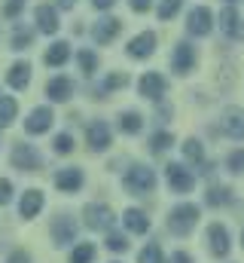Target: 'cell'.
<instances>
[{
  "mask_svg": "<svg viewBox=\"0 0 244 263\" xmlns=\"http://www.w3.org/2000/svg\"><path fill=\"white\" fill-rule=\"evenodd\" d=\"M122 187H125L128 193H134V196H147V193L156 190V175H153V168H147V165H131V168L125 172V178H122Z\"/></svg>",
  "mask_w": 244,
  "mask_h": 263,
  "instance_id": "cell-1",
  "label": "cell"
},
{
  "mask_svg": "<svg viewBox=\"0 0 244 263\" xmlns=\"http://www.w3.org/2000/svg\"><path fill=\"white\" fill-rule=\"evenodd\" d=\"M198 223V205L192 202H183L177 208H171V217H168V230L174 236H189Z\"/></svg>",
  "mask_w": 244,
  "mask_h": 263,
  "instance_id": "cell-2",
  "label": "cell"
},
{
  "mask_svg": "<svg viewBox=\"0 0 244 263\" xmlns=\"http://www.w3.org/2000/svg\"><path fill=\"white\" fill-rule=\"evenodd\" d=\"M83 220L89 230H110L113 227V211L110 205H101V202H92L83 208Z\"/></svg>",
  "mask_w": 244,
  "mask_h": 263,
  "instance_id": "cell-3",
  "label": "cell"
},
{
  "mask_svg": "<svg viewBox=\"0 0 244 263\" xmlns=\"http://www.w3.org/2000/svg\"><path fill=\"white\" fill-rule=\"evenodd\" d=\"M211 28H214V12H211L208 6H195V9L189 12V18H186V31H189L192 37H208Z\"/></svg>",
  "mask_w": 244,
  "mask_h": 263,
  "instance_id": "cell-4",
  "label": "cell"
},
{
  "mask_svg": "<svg viewBox=\"0 0 244 263\" xmlns=\"http://www.w3.org/2000/svg\"><path fill=\"white\" fill-rule=\"evenodd\" d=\"M12 165L18 172H37L40 168V153L31 144H15L12 147Z\"/></svg>",
  "mask_w": 244,
  "mask_h": 263,
  "instance_id": "cell-5",
  "label": "cell"
},
{
  "mask_svg": "<svg viewBox=\"0 0 244 263\" xmlns=\"http://www.w3.org/2000/svg\"><path fill=\"white\" fill-rule=\"evenodd\" d=\"M208 248H211L214 257H226V254H229L232 242H229V230H226L223 223H211V227H208Z\"/></svg>",
  "mask_w": 244,
  "mask_h": 263,
  "instance_id": "cell-6",
  "label": "cell"
},
{
  "mask_svg": "<svg viewBox=\"0 0 244 263\" xmlns=\"http://www.w3.org/2000/svg\"><path fill=\"white\" fill-rule=\"evenodd\" d=\"M137 89H140V95H144V98L159 101V98L168 92V80H165L162 73H144V77H140V83H137Z\"/></svg>",
  "mask_w": 244,
  "mask_h": 263,
  "instance_id": "cell-7",
  "label": "cell"
},
{
  "mask_svg": "<svg viewBox=\"0 0 244 263\" xmlns=\"http://www.w3.org/2000/svg\"><path fill=\"white\" fill-rule=\"evenodd\" d=\"M73 239H76V220L67 217V214L55 217V223H52V242H55L58 248H64V245H70Z\"/></svg>",
  "mask_w": 244,
  "mask_h": 263,
  "instance_id": "cell-8",
  "label": "cell"
},
{
  "mask_svg": "<svg viewBox=\"0 0 244 263\" xmlns=\"http://www.w3.org/2000/svg\"><path fill=\"white\" fill-rule=\"evenodd\" d=\"M156 34L153 31H144V34H137L134 40H128V55L131 59H150L153 52H156Z\"/></svg>",
  "mask_w": 244,
  "mask_h": 263,
  "instance_id": "cell-9",
  "label": "cell"
},
{
  "mask_svg": "<svg viewBox=\"0 0 244 263\" xmlns=\"http://www.w3.org/2000/svg\"><path fill=\"white\" fill-rule=\"evenodd\" d=\"M220 28H223L226 37H232V40H244V18L238 15V9L226 6V9L220 12Z\"/></svg>",
  "mask_w": 244,
  "mask_h": 263,
  "instance_id": "cell-10",
  "label": "cell"
},
{
  "mask_svg": "<svg viewBox=\"0 0 244 263\" xmlns=\"http://www.w3.org/2000/svg\"><path fill=\"white\" fill-rule=\"evenodd\" d=\"M165 175H168V184H171L174 193H189V190L195 187V178H192L183 165H177V162H171V165L165 168Z\"/></svg>",
  "mask_w": 244,
  "mask_h": 263,
  "instance_id": "cell-11",
  "label": "cell"
},
{
  "mask_svg": "<svg viewBox=\"0 0 244 263\" xmlns=\"http://www.w3.org/2000/svg\"><path fill=\"white\" fill-rule=\"evenodd\" d=\"M119 18H113V15H107V18H101L95 28H92V37H95V43L98 46H107V43H113L116 40V34H119Z\"/></svg>",
  "mask_w": 244,
  "mask_h": 263,
  "instance_id": "cell-12",
  "label": "cell"
},
{
  "mask_svg": "<svg viewBox=\"0 0 244 263\" xmlns=\"http://www.w3.org/2000/svg\"><path fill=\"white\" fill-rule=\"evenodd\" d=\"M52 110L49 107H37V110H31V117L25 120V132L28 135H43V132H49V126H52Z\"/></svg>",
  "mask_w": 244,
  "mask_h": 263,
  "instance_id": "cell-13",
  "label": "cell"
},
{
  "mask_svg": "<svg viewBox=\"0 0 244 263\" xmlns=\"http://www.w3.org/2000/svg\"><path fill=\"white\" fill-rule=\"evenodd\" d=\"M171 65H174L177 73H189L195 67V46L192 43H177L174 55H171Z\"/></svg>",
  "mask_w": 244,
  "mask_h": 263,
  "instance_id": "cell-14",
  "label": "cell"
},
{
  "mask_svg": "<svg viewBox=\"0 0 244 263\" xmlns=\"http://www.w3.org/2000/svg\"><path fill=\"white\" fill-rule=\"evenodd\" d=\"M34 18H37V28L43 31V34H55L58 31V12H55V6L52 3H40L37 6V12H34Z\"/></svg>",
  "mask_w": 244,
  "mask_h": 263,
  "instance_id": "cell-15",
  "label": "cell"
},
{
  "mask_svg": "<svg viewBox=\"0 0 244 263\" xmlns=\"http://www.w3.org/2000/svg\"><path fill=\"white\" fill-rule=\"evenodd\" d=\"M122 227H125L128 233H134V236H144V233L150 230V217H147L140 208H125V214H122Z\"/></svg>",
  "mask_w": 244,
  "mask_h": 263,
  "instance_id": "cell-16",
  "label": "cell"
},
{
  "mask_svg": "<svg viewBox=\"0 0 244 263\" xmlns=\"http://www.w3.org/2000/svg\"><path fill=\"white\" fill-rule=\"evenodd\" d=\"M223 129H226L229 138L241 141L244 138V110L241 107H226V114H223Z\"/></svg>",
  "mask_w": 244,
  "mask_h": 263,
  "instance_id": "cell-17",
  "label": "cell"
},
{
  "mask_svg": "<svg viewBox=\"0 0 244 263\" xmlns=\"http://www.w3.org/2000/svg\"><path fill=\"white\" fill-rule=\"evenodd\" d=\"M110 144H113V135H110V126L107 123L98 120V123L89 126V147L92 150H107Z\"/></svg>",
  "mask_w": 244,
  "mask_h": 263,
  "instance_id": "cell-18",
  "label": "cell"
},
{
  "mask_svg": "<svg viewBox=\"0 0 244 263\" xmlns=\"http://www.w3.org/2000/svg\"><path fill=\"white\" fill-rule=\"evenodd\" d=\"M55 187H58L61 193L79 190L83 187V172L79 168H61V172H55Z\"/></svg>",
  "mask_w": 244,
  "mask_h": 263,
  "instance_id": "cell-19",
  "label": "cell"
},
{
  "mask_svg": "<svg viewBox=\"0 0 244 263\" xmlns=\"http://www.w3.org/2000/svg\"><path fill=\"white\" fill-rule=\"evenodd\" d=\"M46 95H49L52 101H67V98L73 95V80H70V77H55V80H49Z\"/></svg>",
  "mask_w": 244,
  "mask_h": 263,
  "instance_id": "cell-20",
  "label": "cell"
},
{
  "mask_svg": "<svg viewBox=\"0 0 244 263\" xmlns=\"http://www.w3.org/2000/svg\"><path fill=\"white\" fill-rule=\"evenodd\" d=\"M6 83H9L12 89H25V86L31 83V65H28V62H15V65L6 70Z\"/></svg>",
  "mask_w": 244,
  "mask_h": 263,
  "instance_id": "cell-21",
  "label": "cell"
},
{
  "mask_svg": "<svg viewBox=\"0 0 244 263\" xmlns=\"http://www.w3.org/2000/svg\"><path fill=\"white\" fill-rule=\"evenodd\" d=\"M40 208H43V193L40 190H28L25 196H22V205H18V211H22V217H37L40 214Z\"/></svg>",
  "mask_w": 244,
  "mask_h": 263,
  "instance_id": "cell-22",
  "label": "cell"
},
{
  "mask_svg": "<svg viewBox=\"0 0 244 263\" xmlns=\"http://www.w3.org/2000/svg\"><path fill=\"white\" fill-rule=\"evenodd\" d=\"M67 59H70V43H64V40L52 43V46L46 49V65L49 67H61Z\"/></svg>",
  "mask_w": 244,
  "mask_h": 263,
  "instance_id": "cell-23",
  "label": "cell"
},
{
  "mask_svg": "<svg viewBox=\"0 0 244 263\" xmlns=\"http://www.w3.org/2000/svg\"><path fill=\"white\" fill-rule=\"evenodd\" d=\"M15 114H18L15 98H0V129H9L12 120H15Z\"/></svg>",
  "mask_w": 244,
  "mask_h": 263,
  "instance_id": "cell-24",
  "label": "cell"
},
{
  "mask_svg": "<svg viewBox=\"0 0 244 263\" xmlns=\"http://www.w3.org/2000/svg\"><path fill=\"white\" fill-rule=\"evenodd\" d=\"M119 126H122L125 135H137V132L144 129V120H140V114H137V110H125V114L119 117Z\"/></svg>",
  "mask_w": 244,
  "mask_h": 263,
  "instance_id": "cell-25",
  "label": "cell"
},
{
  "mask_svg": "<svg viewBox=\"0 0 244 263\" xmlns=\"http://www.w3.org/2000/svg\"><path fill=\"white\" fill-rule=\"evenodd\" d=\"M183 156H186L189 162H195V165H201V162H205V147H201V141H195V138H189V141H183Z\"/></svg>",
  "mask_w": 244,
  "mask_h": 263,
  "instance_id": "cell-26",
  "label": "cell"
},
{
  "mask_svg": "<svg viewBox=\"0 0 244 263\" xmlns=\"http://www.w3.org/2000/svg\"><path fill=\"white\" fill-rule=\"evenodd\" d=\"M122 86H128V73H110V77L98 86V95H110L113 89H122Z\"/></svg>",
  "mask_w": 244,
  "mask_h": 263,
  "instance_id": "cell-27",
  "label": "cell"
},
{
  "mask_svg": "<svg viewBox=\"0 0 244 263\" xmlns=\"http://www.w3.org/2000/svg\"><path fill=\"white\" fill-rule=\"evenodd\" d=\"M171 144H174V138H171L168 132H156V135L150 138V150H153V153H165Z\"/></svg>",
  "mask_w": 244,
  "mask_h": 263,
  "instance_id": "cell-28",
  "label": "cell"
},
{
  "mask_svg": "<svg viewBox=\"0 0 244 263\" xmlns=\"http://www.w3.org/2000/svg\"><path fill=\"white\" fill-rule=\"evenodd\" d=\"M76 65H79V70H83L86 77H92V73L98 70V55H95V52H79V55H76Z\"/></svg>",
  "mask_w": 244,
  "mask_h": 263,
  "instance_id": "cell-29",
  "label": "cell"
},
{
  "mask_svg": "<svg viewBox=\"0 0 244 263\" xmlns=\"http://www.w3.org/2000/svg\"><path fill=\"white\" fill-rule=\"evenodd\" d=\"M95 260V245H76L73 254H70V263H92Z\"/></svg>",
  "mask_w": 244,
  "mask_h": 263,
  "instance_id": "cell-30",
  "label": "cell"
},
{
  "mask_svg": "<svg viewBox=\"0 0 244 263\" xmlns=\"http://www.w3.org/2000/svg\"><path fill=\"white\" fill-rule=\"evenodd\" d=\"M137 263H165V254H162V248H159V245H147V248L140 251Z\"/></svg>",
  "mask_w": 244,
  "mask_h": 263,
  "instance_id": "cell-31",
  "label": "cell"
},
{
  "mask_svg": "<svg viewBox=\"0 0 244 263\" xmlns=\"http://www.w3.org/2000/svg\"><path fill=\"white\" fill-rule=\"evenodd\" d=\"M180 6H183V0H162V3H159V18H162V22L174 18Z\"/></svg>",
  "mask_w": 244,
  "mask_h": 263,
  "instance_id": "cell-32",
  "label": "cell"
},
{
  "mask_svg": "<svg viewBox=\"0 0 244 263\" xmlns=\"http://www.w3.org/2000/svg\"><path fill=\"white\" fill-rule=\"evenodd\" d=\"M9 46H12V49H28V46H31V31H28V28H18V31L12 34Z\"/></svg>",
  "mask_w": 244,
  "mask_h": 263,
  "instance_id": "cell-33",
  "label": "cell"
},
{
  "mask_svg": "<svg viewBox=\"0 0 244 263\" xmlns=\"http://www.w3.org/2000/svg\"><path fill=\"white\" fill-rule=\"evenodd\" d=\"M52 147H55V153H70V150H73V138H70L67 132H61V135H55Z\"/></svg>",
  "mask_w": 244,
  "mask_h": 263,
  "instance_id": "cell-34",
  "label": "cell"
},
{
  "mask_svg": "<svg viewBox=\"0 0 244 263\" xmlns=\"http://www.w3.org/2000/svg\"><path fill=\"white\" fill-rule=\"evenodd\" d=\"M107 248L119 254V251H125V248H128V239H125V236H119V233H110V236H107Z\"/></svg>",
  "mask_w": 244,
  "mask_h": 263,
  "instance_id": "cell-35",
  "label": "cell"
},
{
  "mask_svg": "<svg viewBox=\"0 0 244 263\" xmlns=\"http://www.w3.org/2000/svg\"><path fill=\"white\" fill-rule=\"evenodd\" d=\"M223 202H229V190H223V187L208 190V205H223Z\"/></svg>",
  "mask_w": 244,
  "mask_h": 263,
  "instance_id": "cell-36",
  "label": "cell"
},
{
  "mask_svg": "<svg viewBox=\"0 0 244 263\" xmlns=\"http://www.w3.org/2000/svg\"><path fill=\"white\" fill-rule=\"evenodd\" d=\"M229 172H232V175L244 172V150H235V153L229 156Z\"/></svg>",
  "mask_w": 244,
  "mask_h": 263,
  "instance_id": "cell-37",
  "label": "cell"
},
{
  "mask_svg": "<svg viewBox=\"0 0 244 263\" xmlns=\"http://www.w3.org/2000/svg\"><path fill=\"white\" fill-rule=\"evenodd\" d=\"M22 6H25V0H9V3H3V15L6 18H15L22 12Z\"/></svg>",
  "mask_w": 244,
  "mask_h": 263,
  "instance_id": "cell-38",
  "label": "cell"
},
{
  "mask_svg": "<svg viewBox=\"0 0 244 263\" xmlns=\"http://www.w3.org/2000/svg\"><path fill=\"white\" fill-rule=\"evenodd\" d=\"M9 199H12V184L6 178H0V205H6Z\"/></svg>",
  "mask_w": 244,
  "mask_h": 263,
  "instance_id": "cell-39",
  "label": "cell"
},
{
  "mask_svg": "<svg viewBox=\"0 0 244 263\" xmlns=\"http://www.w3.org/2000/svg\"><path fill=\"white\" fill-rule=\"evenodd\" d=\"M128 3H131V9H134V12H147V9L153 6V0H128Z\"/></svg>",
  "mask_w": 244,
  "mask_h": 263,
  "instance_id": "cell-40",
  "label": "cell"
},
{
  "mask_svg": "<svg viewBox=\"0 0 244 263\" xmlns=\"http://www.w3.org/2000/svg\"><path fill=\"white\" fill-rule=\"evenodd\" d=\"M6 263H31V257H28L25 251H15V254H12V257H9Z\"/></svg>",
  "mask_w": 244,
  "mask_h": 263,
  "instance_id": "cell-41",
  "label": "cell"
},
{
  "mask_svg": "<svg viewBox=\"0 0 244 263\" xmlns=\"http://www.w3.org/2000/svg\"><path fill=\"white\" fill-rule=\"evenodd\" d=\"M171 263H192V257H189L186 251H174V257H171Z\"/></svg>",
  "mask_w": 244,
  "mask_h": 263,
  "instance_id": "cell-42",
  "label": "cell"
},
{
  "mask_svg": "<svg viewBox=\"0 0 244 263\" xmlns=\"http://www.w3.org/2000/svg\"><path fill=\"white\" fill-rule=\"evenodd\" d=\"M92 3H95V6H98V9H110V6H113V3H116V0H92Z\"/></svg>",
  "mask_w": 244,
  "mask_h": 263,
  "instance_id": "cell-43",
  "label": "cell"
},
{
  "mask_svg": "<svg viewBox=\"0 0 244 263\" xmlns=\"http://www.w3.org/2000/svg\"><path fill=\"white\" fill-rule=\"evenodd\" d=\"M73 3H76V0H58V6H61V9H70Z\"/></svg>",
  "mask_w": 244,
  "mask_h": 263,
  "instance_id": "cell-44",
  "label": "cell"
},
{
  "mask_svg": "<svg viewBox=\"0 0 244 263\" xmlns=\"http://www.w3.org/2000/svg\"><path fill=\"white\" fill-rule=\"evenodd\" d=\"M241 245H244V233H241Z\"/></svg>",
  "mask_w": 244,
  "mask_h": 263,
  "instance_id": "cell-45",
  "label": "cell"
},
{
  "mask_svg": "<svg viewBox=\"0 0 244 263\" xmlns=\"http://www.w3.org/2000/svg\"><path fill=\"white\" fill-rule=\"evenodd\" d=\"M226 3H235V0H226Z\"/></svg>",
  "mask_w": 244,
  "mask_h": 263,
  "instance_id": "cell-46",
  "label": "cell"
}]
</instances>
